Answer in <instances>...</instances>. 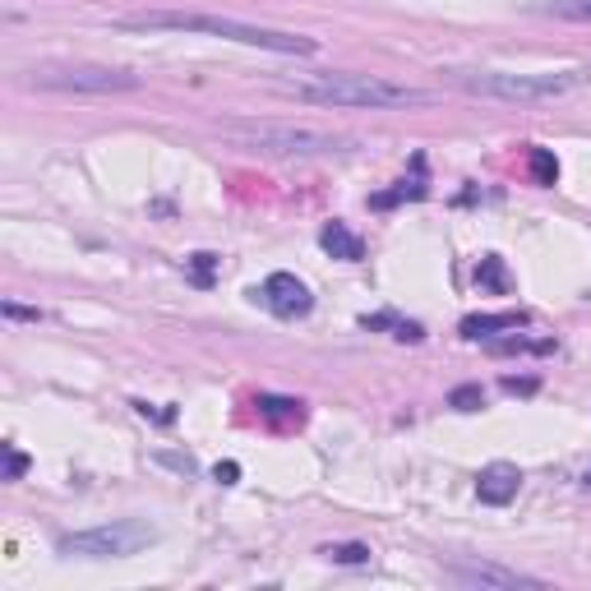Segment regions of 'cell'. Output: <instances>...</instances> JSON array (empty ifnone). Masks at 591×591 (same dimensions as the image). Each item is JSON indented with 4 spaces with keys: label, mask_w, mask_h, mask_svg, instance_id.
Here are the masks:
<instances>
[{
    "label": "cell",
    "mask_w": 591,
    "mask_h": 591,
    "mask_svg": "<svg viewBox=\"0 0 591 591\" xmlns=\"http://www.w3.org/2000/svg\"><path fill=\"white\" fill-rule=\"evenodd\" d=\"M218 481H222V485L236 481V462H226V467H218Z\"/></svg>",
    "instance_id": "25"
},
{
    "label": "cell",
    "mask_w": 591,
    "mask_h": 591,
    "mask_svg": "<svg viewBox=\"0 0 591 591\" xmlns=\"http://www.w3.org/2000/svg\"><path fill=\"white\" fill-rule=\"evenodd\" d=\"M222 135L264 158H328V152H351L356 139L328 135V130H305V125H273V120H226Z\"/></svg>",
    "instance_id": "4"
},
{
    "label": "cell",
    "mask_w": 591,
    "mask_h": 591,
    "mask_svg": "<svg viewBox=\"0 0 591 591\" xmlns=\"http://www.w3.org/2000/svg\"><path fill=\"white\" fill-rule=\"evenodd\" d=\"M536 14H550L563 23H591V0H536Z\"/></svg>",
    "instance_id": "12"
},
{
    "label": "cell",
    "mask_w": 591,
    "mask_h": 591,
    "mask_svg": "<svg viewBox=\"0 0 591 591\" xmlns=\"http://www.w3.org/2000/svg\"><path fill=\"white\" fill-rule=\"evenodd\" d=\"M319 245L333 254V260H342V264H356V260H366V241L356 236V231H347L342 222H328L319 231Z\"/></svg>",
    "instance_id": "10"
},
{
    "label": "cell",
    "mask_w": 591,
    "mask_h": 591,
    "mask_svg": "<svg viewBox=\"0 0 591 591\" xmlns=\"http://www.w3.org/2000/svg\"><path fill=\"white\" fill-rule=\"evenodd\" d=\"M481 402H485V393L476 389V383H467V389H453V407L457 411H476Z\"/></svg>",
    "instance_id": "19"
},
{
    "label": "cell",
    "mask_w": 591,
    "mask_h": 591,
    "mask_svg": "<svg viewBox=\"0 0 591 591\" xmlns=\"http://www.w3.org/2000/svg\"><path fill=\"white\" fill-rule=\"evenodd\" d=\"M444 80L462 93L499 97V102H550L591 84V65L550 70V74H508V70H444Z\"/></svg>",
    "instance_id": "3"
},
{
    "label": "cell",
    "mask_w": 591,
    "mask_h": 591,
    "mask_svg": "<svg viewBox=\"0 0 591 591\" xmlns=\"http://www.w3.org/2000/svg\"><path fill=\"white\" fill-rule=\"evenodd\" d=\"M476 282H481V287H504V268H499V260H481Z\"/></svg>",
    "instance_id": "18"
},
{
    "label": "cell",
    "mask_w": 591,
    "mask_h": 591,
    "mask_svg": "<svg viewBox=\"0 0 591 591\" xmlns=\"http://www.w3.org/2000/svg\"><path fill=\"white\" fill-rule=\"evenodd\" d=\"M19 84L46 93H135L144 80L116 65H33L19 74Z\"/></svg>",
    "instance_id": "5"
},
{
    "label": "cell",
    "mask_w": 591,
    "mask_h": 591,
    "mask_svg": "<svg viewBox=\"0 0 591 591\" xmlns=\"http://www.w3.org/2000/svg\"><path fill=\"white\" fill-rule=\"evenodd\" d=\"M23 472H29V457H23L14 444H6V481H19Z\"/></svg>",
    "instance_id": "20"
},
{
    "label": "cell",
    "mask_w": 591,
    "mask_h": 591,
    "mask_svg": "<svg viewBox=\"0 0 591 591\" xmlns=\"http://www.w3.org/2000/svg\"><path fill=\"white\" fill-rule=\"evenodd\" d=\"M448 578L462 587H485V591H513V587H546L541 578L518 573V569H504V563H485V559H467V563H448Z\"/></svg>",
    "instance_id": "8"
},
{
    "label": "cell",
    "mask_w": 591,
    "mask_h": 591,
    "mask_svg": "<svg viewBox=\"0 0 591 591\" xmlns=\"http://www.w3.org/2000/svg\"><path fill=\"white\" fill-rule=\"evenodd\" d=\"M152 541H158V531H152L148 523L120 518V523H102V527H88V531H65L56 541V550L65 559H125V555H139Z\"/></svg>",
    "instance_id": "6"
},
{
    "label": "cell",
    "mask_w": 591,
    "mask_h": 591,
    "mask_svg": "<svg viewBox=\"0 0 591 591\" xmlns=\"http://www.w3.org/2000/svg\"><path fill=\"white\" fill-rule=\"evenodd\" d=\"M213 268H218V254H190V273H194L199 287H209L213 282Z\"/></svg>",
    "instance_id": "17"
},
{
    "label": "cell",
    "mask_w": 591,
    "mask_h": 591,
    "mask_svg": "<svg viewBox=\"0 0 591 591\" xmlns=\"http://www.w3.org/2000/svg\"><path fill=\"white\" fill-rule=\"evenodd\" d=\"M6 319H29V324H38L42 315H38V310H23V305H14V300H6Z\"/></svg>",
    "instance_id": "22"
},
{
    "label": "cell",
    "mask_w": 591,
    "mask_h": 591,
    "mask_svg": "<svg viewBox=\"0 0 591 591\" xmlns=\"http://www.w3.org/2000/svg\"><path fill=\"white\" fill-rule=\"evenodd\" d=\"M319 555H324V559H333V563H370V546H361V541H342V546H324Z\"/></svg>",
    "instance_id": "15"
},
{
    "label": "cell",
    "mask_w": 591,
    "mask_h": 591,
    "mask_svg": "<svg viewBox=\"0 0 591 591\" xmlns=\"http://www.w3.org/2000/svg\"><path fill=\"white\" fill-rule=\"evenodd\" d=\"M158 462H167V467H176V472H186V476L194 472V462H190V457H176V453H162Z\"/></svg>",
    "instance_id": "23"
},
{
    "label": "cell",
    "mask_w": 591,
    "mask_h": 591,
    "mask_svg": "<svg viewBox=\"0 0 591 591\" xmlns=\"http://www.w3.org/2000/svg\"><path fill=\"white\" fill-rule=\"evenodd\" d=\"M531 167H536V176H541V181H555V176H559V167L546 158V152H536V158H531Z\"/></svg>",
    "instance_id": "21"
},
{
    "label": "cell",
    "mask_w": 591,
    "mask_h": 591,
    "mask_svg": "<svg viewBox=\"0 0 591 591\" xmlns=\"http://www.w3.org/2000/svg\"><path fill=\"white\" fill-rule=\"evenodd\" d=\"M277 93L296 102H315V107H366V112H393V107H430L434 93L379 80V74H310V80H282Z\"/></svg>",
    "instance_id": "2"
},
{
    "label": "cell",
    "mask_w": 591,
    "mask_h": 591,
    "mask_svg": "<svg viewBox=\"0 0 591 591\" xmlns=\"http://www.w3.org/2000/svg\"><path fill=\"white\" fill-rule=\"evenodd\" d=\"M254 296H260L264 310H273L277 319H305L315 310V296H310V287H305L296 273H273Z\"/></svg>",
    "instance_id": "7"
},
{
    "label": "cell",
    "mask_w": 591,
    "mask_h": 591,
    "mask_svg": "<svg viewBox=\"0 0 591 591\" xmlns=\"http://www.w3.org/2000/svg\"><path fill=\"white\" fill-rule=\"evenodd\" d=\"M490 351L499 356H550L555 342H536V338H523V333H508V338H495Z\"/></svg>",
    "instance_id": "13"
},
{
    "label": "cell",
    "mask_w": 591,
    "mask_h": 591,
    "mask_svg": "<svg viewBox=\"0 0 591 591\" xmlns=\"http://www.w3.org/2000/svg\"><path fill=\"white\" fill-rule=\"evenodd\" d=\"M361 324H366V328H393V338H398V342H421V338H425V328H421V324L398 319V315H366Z\"/></svg>",
    "instance_id": "14"
},
{
    "label": "cell",
    "mask_w": 591,
    "mask_h": 591,
    "mask_svg": "<svg viewBox=\"0 0 591 591\" xmlns=\"http://www.w3.org/2000/svg\"><path fill=\"white\" fill-rule=\"evenodd\" d=\"M518 490H523V472L513 467V462H490V467H481V476H476V495H481V504H490V508L513 504Z\"/></svg>",
    "instance_id": "9"
},
{
    "label": "cell",
    "mask_w": 591,
    "mask_h": 591,
    "mask_svg": "<svg viewBox=\"0 0 591 591\" xmlns=\"http://www.w3.org/2000/svg\"><path fill=\"white\" fill-rule=\"evenodd\" d=\"M504 389H508V393H531L536 379H504Z\"/></svg>",
    "instance_id": "24"
},
{
    "label": "cell",
    "mask_w": 591,
    "mask_h": 591,
    "mask_svg": "<svg viewBox=\"0 0 591 591\" xmlns=\"http://www.w3.org/2000/svg\"><path fill=\"white\" fill-rule=\"evenodd\" d=\"M120 33H203V38H222V42H241V46H260L277 51V56H315L319 42L305 33L287 29H264V23H245V19H218V14H194V10H144V14H120L116 19Z\"/></svg>",
    "instance_id": "1"
},
{
    "label": "cell",
    "mask_w": 591,
    "mask_h": 591,
    "mask_svg": "<svg viewBox=\"0 0 591 591\" xmlns=\"http://www.w3.org/2000/svg\"><path fill=\"white\" fill-rule=\"evenodd\" d=\"M260 411H264V416H287V421L305 416V407L296 398H260Z\"/></svg>",
    "instance_id": "16"
},
{
    "label": "cell",
    "mask_w": 591,
    "mask_h": 591,
    "mask_svg": "<svg viewBox=\"0 0 591 591\" xmlns=\"http://www.w3.org/2000/svg\"><path fill=\"white\" fill-rule=\"evenodd\" d=\"M527 324V315L518 310H508V315H472V319H462V338H495V333H518Z\"/></svg>",
    "instance_id": "11"
},
{
    "label": "cell",
    "mask_w": 591,
    "mask_h": 591,
    "mask_svg": "<svg viewBox=\"0 0 591 591\" xmlns=\"http://www.w3.org/2000/svg\"><path fill=\"white\" fill-rule=\"evenodd\" d=\"M587 485H591V467H587Z\"/></svg>",
    "instance_id": "26"
}]
</instances>
